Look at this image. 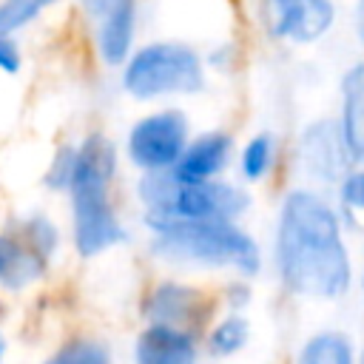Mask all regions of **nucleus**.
<instances>
[{
    "label": "nucleus",
    "mask_w": 364,
    "mask_h": 364,
    "mask_svg": "<svg viewBox=\"0 0 364 364\" xmlns=\"http://www.w3.org/2000/svg\"><path fill=\"white\" fill-rule=\"evenodd\" d=\"M196 336L171 324L151 321L134 341V364H196Z\"/></svg>",
    "instance_id": "11"
},
{
    "label": "nucleus",
    "mask_w": 364,
    "mask_h": 364,
    "mask_svg": "<svg viewBox=\"0 0 364 364\" xmlns=\"http://www.w3.org/2000/svg\"><path fill=\"white\" fill-rule=\"evenodd\" d=\"M117 173V151L102 134H91L80 145L77 171L68 188L74 216V247L91 259L125 239L122 222L111 205V179Z\"/></svg>",
    "instance_id": "3"
},
{
    "label": "nucleus",
    "mask_w": 364,
    "mask_h": 364,
    "mask_svg": "<svg viewBox=\"0 0 364 364\" xmlns=\"http://www.w3.org/2000/svg\"><path fill=\"white\" fill-rule=\"evenodd\" d=\"M20 65H23V57H20L17 43H14L9 34H0V71H6V74H17Z\"/></svg>",
    "instance_id": "23"
},
{
    "label": "nucleus",
    "mask_w": 364,
    "mask_h": 364,
    "mask_svg": "<svg viewBox=\"0 0 364 364\" xmlns=\"http://www.w3.org/2000/svg\"><path fill=\"white\" fill-rule=\"evenodd\" d=\"M270 34L293 46H313L324 40L336 20V0H267Z\"/></svg>",
    "instance_id": "8"
},
{
    "label": "nucleus",
    "mask_w": 364,
    "mask_h": 364,
    "mask_svg": "<svg viewBox=\"0 0 364 364\" xmlns=\"http://www.w3.org/2000/svg\"><path fill=\"white\" fill-rule=\"evenodd\" d=\"M358 364H364V344L358 347Z\"/></svg>",
    "instance_id": "28"
},
{
    "label": "nucleus",
    "mask_w": 364,
    "mask_h": 364,
    "mask_svg": "<svg viewBox=\"0 0 364 364\" xmlns=\"http://www.w3.org/2000/svg\"><path fill=\"white\" fill-rule=\"evenodd\" d=\"M247 341H250V321L242 313H230V310L208 333V350L216 358H230V355L242 353L247 347Z\"/></svg>",
    "instance_id": "16"
},
{
    "label": "nucleus",
    "mask_w": 364,
    "mask_h": 364,
    "mask_svg": "<svg viewBox=\"0 0 364 364\" xmlns=\"http://www.w3.org/2000/svg\"><path fill=\"white\" fill-rule=\"evenodd\" d=\"M233 156V136L228 131H205L193 136L179 156L173 176L182 182H208L219 179Z\"/></svg>",
    "instance_id": "10"
},
{
    "label": "nucleus",
    "mask_w": 364,
    "mask_h": 364,
    "mask_svg": "<svg viewBox=\"0 0 364 364\" xmlns=\"http://www.w3.org/2000/svg\"><path fill=\"white\" fill-rule=\"evenodd\" d=\"M57 0H3L0 3V34H14L17 28L28 26Z\"/></svg>",
    "instance_id": "18"
},
{
    "label": "nucleus",
    "mask_w": 364,
    "mask_h": 364,
    "mask_svg": "<svg viewBox=\"0 0 364 364\" xmlns=\"http://www.w3.org/2000/svg\"><path fill=\"white\" fill-rule=\"evenodd\" d=\"M353 31L358 46L364 48V0H353Z\"/></svg>",
    "instance_id": "24"
},
{
    "label": "nucleus",
    "mask_w": 364,
    "mask_h": 364,
    "mask_svg": "<svg viewBox=\"0 0 364 364\" xmlns=\"http://www.w3.org/2000/svg\"><path fill=\"white\" fill-rule=\"evenodd\" d=\"M3 355H6V338L0 336V364H3Z\"/></svg>",
    "instance_id": "26"
},
{
    "label": "nucleus",
    "mask_w": 364,
    "mask_h": 364,
    "mask_svg": "<svg viewBox=\"0 0 364 364\" xmlns=\"http://www.w3.org/2000/svg\"><path fill=\"white\" fill-rule=\"evenodd\" d=\"M20 236L37 250V253H43L46 259L54 253V247H57V242H60V233H57V228H54V222L48 219V216H28L26 222H20Z\"/></svg>",
    "instance_id": "19"
},
{
    "label": "nucleus",
    "mask_w": 364,
    "mask_h": 364,
    "mask_svg": "<svg viewBox=\"0 0 364 364\" xmlns=\"http://www.w3.org/2000/svg\"><path fill=\"white\" fill-rule=\"evenodd\" d=\"M80 3H82V9H85L88 17H97V20H100V17H102L114 3H119V0H80Z\"/></svg>",
    "instance_id": "25"
},
{
    "label": "nucleus",
    "mask_w": 364,
    "mask_h": 364,
    "mask_svg": "<svg viewBox=\"0 0 364 364\" xmlns=\"http://www.w3.org/2000/svg\"><path fill=\"white\" fill-rule=\"evenodd\" d=\"M276 154H279V142L273 134L259 131L253 134L242 151H239V173L245 182H262L270 176L273 165H276Z\"/></svg>",
    "instance_id": "15"
},
{
    "label": "nucleus",
    "mask_w": 364,
    "mask_h": 364,
    "mask_svg": "<svg viewBox=\"0 0 364 364\" xmlns=\"http://www.w3.org/2000/svg\"><path fill=\"white\" fill-rule=\"evenodd\" d=\"M250 301H253V287L247 282L236 279V282H230L225 287V307L230 313H242L245 307H250Z\"/></svg>",
    "instance_id": "22"
},
{
    "label": "nucleus",
    "mask_w": 364,
    "mask_h": 364,
    "mask_svg": "<svg viewBox=\"0 0 364 364\" xmlns=\"http://www.w3.org/2000/svg\"><path fill=\"white\" fill-rule=\"evenodd\" d=\"M296 159L307 179L321 185H336L355 165L347 151L338 117H316L304 122L296 142Z\"/></svg>",
    "instance_id": "7"
},
{
    "label": "nucleus",
    "mask_w": 364,
    "mask_h": 364,
    "mask_svg": "<svg viewBox=\"0 0 364 364\" xmlns=\"http://www.w3.org/2000/svg\"><path fill=\"white\" fill-rule=\"evenodd\" d=\"M43 364H111V355H108V350L100 341H94V338H77V341L63 344Z\"/></svg>",
    "instance_id": "17"
},
{
    "label": "nucleus",
    "mask_w": 364,
    "mask_h": 364,
    "mask_svg": "<svg viewBox=\"0 0 364 364\" xmlns=\"http://www.w3.org/2000/svg\"><path fill=\"white\" fill-rule=\"evenodd\" d=\"M336 202L350 213H364V165H353L336 182Z\"/></svg>",
    "instance_id": "20"
},
{
    "label": "nucleus",
    "mask_w": 364,
    "mask_h": 364,
    "mask_svg": "<svg viewBox=\"0 0 364 364\" xmlns=\"http://www.w3.org/2000/svg\"><path fill=\"white\" fill-rule=\"evenodd\" d=\"M151 230V250L171 264L233 270L239 276L262 270L259 242L233 219H176Z\"/></svg>",
    "instance_id": "2"
},
{
    "label": "nucleus",
    "mask_w": 364,
    "mask_h": 364,
    "mask_svg": "<svg viewBox=\"0 0 364 364\" xmlns=\"http://www.w3.org/2000/svg\"><path fill=\"white\" fill-rule=\"evenodd\" d=\"M122 85L136 100L196 94L205 88V63L188 43H148L128 57L122 68Z\"/></svg>",
    "instance_id": "5"
},
{
    "label": "nucleus",
    "mask_w": 364,
    "mask_h": 364,
    "mask_svg": "<svg viewBox=\"0 0 364 364\" xmlns=\"http://www.w3.org/2000/svg\"><path fill=\"white\" fill-rule=\"evenodd\" d=\"M77 159H80V148L63 145L54 154L51 168L46 171V185L51 191H68L71 188V179H74V171H77Z\"/></svg>",
    "instance_id": "21"
},
{
    "label": "nucleus",
    "mask_w": 364,
    "mask_h": 364,
    "mask_svg": "<svg viewBox=\"0 0 364 364\" xmlns=\"http://www.w3.org/2000/svg\"><path fill=\"white\" fill-rule=\"evenodd\" d=\"M273 264L282 287L310 301H338L355 284V262L338 202L316 188H290L276 213Z\"/></svg>",
    "instance_id": "1"
},
{
    "label": "nucleus",
    "mask_w": 364,
    "mask_h": 364,
    "mask_svg": "<svg viewBox=\"0 0 364 364\" xmlns=\"http://www.w3.org/2000/svg\"><path fill=\"white\" fill-rule=\"evenodd\" d=\"M293 364H358V344L338 327H321L301 341Z\"/></svg>",
    "instance_id": "14"
},
{
    "label": "nucleus",
    "mask_w": 364,
    "mask_h": 364,
    "mask_svg": "<svg viewBox=\"0 0 364 364\" xmlns=\"http://www.w3.org/2000/svg\"><path fill=\"white\" fill-rule=\"evenodd\" d=\"M136 34V0H119L100 17L97 48L105 65H125Z\"/></svg>",
    "instance_id": "13"
},
{
    "label": "nucleus",
    "mask_w": 364,
    "mask_h": 364,
    "mask_svg": "<svg viewBox=\"0 0 364 364\" xmlns=\"http://www.w3.org/2000/svg\"><path fill=\"white\" fill-rule=\"evenodd\" d=\"M188 142V117L182 111H154L131 125L125 154L142 173H159L176 168Z\"/></svg>",
    "instance_id": "6"
},
{
    "label": "nucleus",
    "mask_w": 364,
    "mask_h": 364,
    "mask_svg": "<svg viewBox=\"0 0 364 364\" xmlns=\"http://www.w3.org/2000/svg\"><path fill=\"white\" fill-rule=\"evenodd\" d=\"M358 287H361V299H364V267H361V276H358Z\"/></svg>",
    "instance_id": "27"
},
{
    "label": "nucleus",
    "mask_w": 364,
    "mask_h": 364,
    "mask_svg": "<svg viewBox=\"0 0 364 364\" xmlns=\"http://www.w3.org/2000/svg\"><path fill=\"white\" fill-rule=\"evenodd\" d=\"M139 196L148 210L145 222L151 228L176 219H233L239 222L250 210V193L225 179L182 182L173 171L145 173L139 182Z\"/></svg>",
    "instance_id": "4"
},
{
    "label": "nucleus",
    "mask_w": 364,
    "mask_h": 364,
    "mask_svg": "<svg viewBox=\"0 0 364 364\" xmlns=\"http://www.w3.org/2000/svg\"><path fill=\"white\" fill-rule=\"evenodd\" d=\"M210 313V301L202 290L179 282H162L148 299V318L196 333Z\"/></svg>",
    "instance_id": "9"
},
{
    "label": "nucleus",
    "mask_w": 364,
    "mask_h": 364,
    "mask_svg": "<svg viewBox=\"0 0 364 364\" xmlns=\"http://www.w3.org/2000/svg\"><path fill=\"white\" fill-rule=\"evenodd\" d=\"M338 125L355 165H364V60L344 68L338 82Z\"/></svg>",
    "instance_id": "12"
}]
</instances>
